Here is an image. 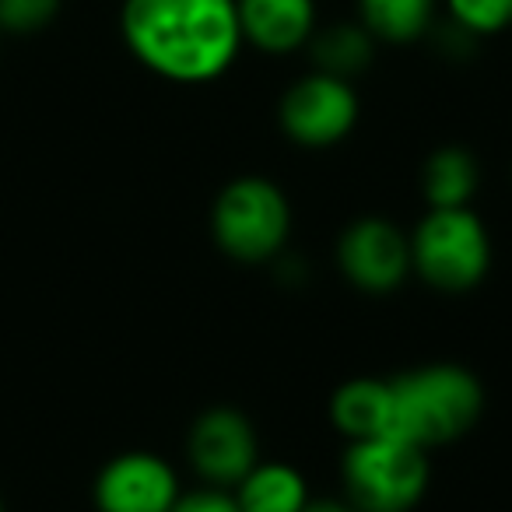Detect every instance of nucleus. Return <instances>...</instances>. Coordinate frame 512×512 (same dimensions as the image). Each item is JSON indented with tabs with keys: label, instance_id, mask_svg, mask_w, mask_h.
I'll return each instance as SVG.
<instances>
[{
	"label": "nucleus",
	"instance_id": "1a4fd4ad",
	"mask_svg": "<svg viewBox=\"0 0 512 512\" xmlns=\"http://www.w3.org/2000/svg\"><path fill=\"white\" fill-rule=\"evenodd\" d=\"M190 460L211 484H239L256 467V435L246 414L214 407L197 418L190 432Z\"/></svg>",
	"mask_w": 512,
	"mask_h": 512
},
{
	"label": "nucleus",
	"instance_id": "aec40b11",
	"mask_svg": "<svg viewBox=\"0 0 512 512\" xmlns=\"http://www.w3.org/2000/svg\"><path fill=\"white\" fill-rule=\"evenodd\" d=\"M0 512H8V509H4V498H0Z\"/></svg>",
	"mask_w": 512,
	"mask_h": 512
},
{
	"label": "nucleus",
	"instance_id": "f8f14e48",
	"mask_svg": "<svg viewBox=\"0 0 512 512\" xmlns=\"http://www.w3.org/2000/svg\"><path fill=\"white\" fill-rule=\"evenodd\" d=\"M313 71L334 74V78H358L376 60V39L362 22H334L313 32L306 43Z\"/></svg>",
	"mask_w": 512,
	"mask_h": 512
},
{
	"label": "nucleus",
	"instance_id": "6e6552de",
	"mask_svg": "<svg viewBox=\"0 0 512 512\" xmlns=\"http://www.w3.org/2000/svg\"><path fill=\"white\" fill-rule=\"evenodd\" d=\"M337 264L362 292H393L411 271V239L383 218H362L337 242Z\"/></svg>",
	"mask_w": 512,
	"mask_h": 512
},
{
	"label": "nucleus",
	"instance_id": "6ab92c4d",
	"mask_svg": "<svg viewBox=\"0 0 512 512\" xmlns=\"http://www.w3.org/2000/svg\"><path fill=\"white\" fill-rule=\"evenodd\" d=\"M302 512H358L355 505H344V502H309Z\"/></svg>",
	"mask_w": 512,
	"mask_h": 512
},
{
	"label": "nucleus",
	"instance_id": "9b49d317",
	"mask_svg": "<svg viewBox=\"0 0 512 512\" xmlns=\"http://www.w3.org/2000/svg\"><path fill=\"white\" fill-rule=\"evenodd\" d=\"M330 418L348 435L351 442L390 435L393 428V404L390 383L383 379H351L330 400Z\"/></svg>",
	"mask_w": 512,
	"mask_h": 512
},
{
	"label": "nucleus",
	"instance_id": "4468645a",
	"mask_svg": "<svg viewBox=\"0 0 512 512\" xmlns=\"http://www.w3.org/2000/svg\"><path fill=\"white\" fill-rule=\"evenodd\" d=\"M242 512H302L309 505L306 481L288 463H260L235 488Z\"/></svg>",
	"mask_w": 512,
	"mask_h": 512
},
{
	"label": "nucleus",
	"instance_id": "423d86ee",
	"mask_svg": "<svg viewBox=\"0 0 512 512\" xmlns=\"http://www.w3.org/2000/svg\"><path fill=\"white\" fill-rule=\"evenodd\" d=\"M281 130L302 148H330L344 141L358 123V95L351 81L309 71L281 95Z\"/></svg>",
	"mask_w": 512,
	"mask_h": 512
},
{
	"label": "nucleus",
	"instance_id": "9d476101",
	"mask_svg": "<svg viewBox=\"0 0 512 512\" xmlns=\"http://www.w3.org/2000/svg\"><path fill=\"white\" fill-rule=\"evenodd\" d=\"M242 43L271 57L306 50L320 29L316 0H235Z\"/></svg>",
	"mask_w": 512,
	"mask_h": 512
},
{
	"label": "nucleus",
	"instance_id": "39448f33",
	"mask_svg": "<svg viewBox=\"0 0 512 512\" xmlns=\"http://www.w3.org/2000/svg\"><path fill=\"white\" fill-rule=\"evenodd\" d=\"M214 239L239 264H264L285 246L292 207L285 193L264 176H242L214 200Z\"/></svg>",
	"mask_w": 512,
	"mask_h": 512
},
{
	"label": "nucleus",
	"instance_id": "f03ea898",
	"mask_svg": "<svg viewBox=\"0 0 512 512\" xmlns=\"http://www.w3.org/2000/svg\"><path fill=\"white\" fill-rule=\"evenodd\" d=\"M390 435L414 446H446L470 432L484 407V390L460 365H425L390 379Z\"/></svg>",
	"mask_w": 512,
	"mask_h": 512
},
{
	"label": "nucleus",
	"instance_id": "20e7f679",
	"mask_svg": "<svg viewBox=\"0 0 512 512\" xmlns=\"http://www.w3.org/2000/svg\"><path fill=\"white\" fill-rule=\"evenodd\" d=\"M491 242L467 207H432L411 235V267L439 292H467L488 274Z\"/></svg>",
	"mask_w": 512,
	"mask_h": 512
},
{
	"label": "nucleus",
	"instance_id": "f3484780",
	"mask_svg": "<svg viewBox=\"0 0 512 512\" xmlns=\"http://www.w3.org/2000/svg\"><path fill=\"white\" fill-rule=\"evenodd\" d=\"M64 0H0V32L36 36L57 22Z\"/></svg>",
	"mask_w": 512,
	"mask_h": 512
},
{
	"label": "nucleus",
	"instance_id": "a211bd4d",
	"mask_svg": "<svg viewBox=\"0 0 512 512\" xmlns=\"http://www.w3.org/2000/svg\"><path fill=\"white\" fill-rule=\"evenodd\" d=\"M169 512H242L235 495L221 488H200V491H186V495L176 498Z\"/></svg>",
	"mask_w": 512,
	"mask_h": 512
},
{
	"label": "nucleus",
	"instance_id": "7ed1b4c3",
	"mask_svg": "<svg viewBox=\"0 0 512 512\" xmlns=\"http://www.w3.org/2000/svg\"><path fill=\"white\" fill-rule=\"evenodd\" d=\"M344 488L358 512H411L428 488L425 449L397 435L351 442L344 453Z\"/></svg>",
	"mask_w": 512,
	"mask_h": 512
},
{
	"label": "nucleus",
	"instance_id": "dca6fc26",
	"mask_svg": "<svg viewBox=\"0 0 512 512\" xmlns=\"http://www.w3.org/2000/svg\"><path fill=\"white\" fill-rule=\"evenodd\" d=\"M446 15L477 39L498 36L512 25V0H446Z\"/></svg>",
	"mask_w": 512,
	"mask_h": 512
},
{
	"label": "nucleus",
	"instance_id": "ddd939ff",
	"mask_svg": "<svg viewBox=\"0 0 512 512\" xmlns=\"http://www.w3.org/2000/svg\"><path fill=\"white\" fill-rule=\"evenodd\" d=\"M439 15V0H358V22L376 43L407 46L428 39Z\"/></svg>",
	"mask_w": 512,
	"mask_h": 512
},
{
	"label": "nucleus",
	"instance_id": "0eeeda50",
	"mask_svg": "<svg viewBox=\"0 0 512 512\" xmlns=\"http://www.w3.org/2000/svg\"><path fill=\"white\" fill-rule=\"evenodd\" d=\"M92 495L99 512H169L183 491L169 460L130 449L99 470Z\"/></svg>",
	"mask_w": 512,
	"mask_h": 512
},
{
	"label": "nucleus",
	"instance_id": "2eb2a0df",
	"mask_svg": "<svg viewBox=\"0 0 512 512\" xmlns=\"http://www.w3.org/2000/svg\"><path fill=\"white\" fill-rule=\"evenodd\" d=\"M425 197L432 207H467L477 190V162L467 148H439L425 162Z\"/></svg>",
	"mask_w": 512,
	"mask_h": 512
},
{
	"label": "nucleus",
	"instance_id": "f257e3e1",
	"mask_svg": "<svg viewBox=\"0 0 512 512\" xmlns=\"http://www.w3.org/2000/svg\"><path fill=\"white\" fill-rule=\"evenodd\" d=\"M120 36L130 57L176 85H207L242 53L235 0H123Z\"/></svg>",
	"mask_w": 512,
	"mask_h": 512
}]
</instances>
